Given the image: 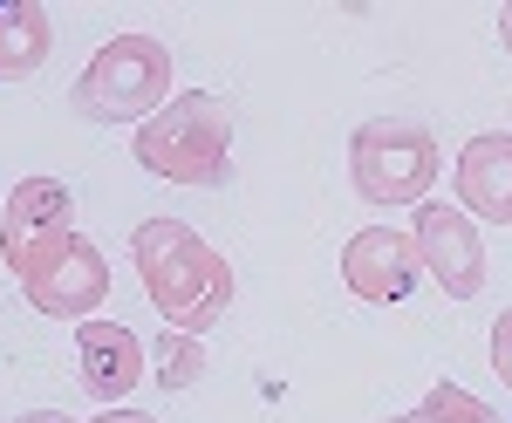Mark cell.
<instances>
[{
    "instance_id": "13",
    "label": "cell",
    "mask_w": 512,
    "mask_h": 423,
    "mask_svg": "<svg viewBox=\"0 0 512 423\" xmlns=\"http://www.w3.org/2000/svg\"><path fill=\"white\" fill-rule=\"evenodd\" d=\"M403 423H499V410H492L485 396H472V389H458V383H431L424 403Z\"/></svg>"
},
{
    "instance_id": "12",
    "label": "cell",
    "mask_w": 512,
    "mask_h": 423,
    "mask_svg": "<svg viewBox=\"0 0 512 423\" xmlns=\"http://www.w3.org/2000/svg\"><path fill=\"white\" fill-rule=\"evenodd\" d=\"M151 362H158L151 376H158V383L171 389V396L198 389V383H205V369H212V362H205V342H198V335H178V328H164V335H158Z\"/></svg>"
},
{
    "instance_id": "18",
    "label": "cell",
    "mask_w": 512,
    "mask_h": 423,
    "mask_svg": "<svg viewBox=\"0 0 512 423\" xmlns=\"http://www.w3.org/2000/svg\"><path fill=\"white\" fill-rule=\"evenodd\" d=\"M390 423H403V417H390Z\"/></svg>"
},
{
    "instance_id": "8",
    "label": "cell",
    "mask_w": 512,
    "mask_h": 423,
    "mask_svg": "<svg viewBox=\"0 0 512 423\" xmlns=\"http://www.w3.org/2000/svg\"><path fill=\"white\" fill-rule=\"evenodd\" d=\"M144 362H151V348L137 342L123 321H82L76 328V383L96 403H123L130 389L151 376Z\"/></svg>"
},
{
    "instance_id": "7",
    "label": "cell",
    "mask_w": 512,
    "mask_h": 423,
    "mask_svg": "<svg viewBox=\"0 0 512 423\" xmlns=\"http://www.w3.org/2000/svg\"><path fill=\"white\" fill-rule=\"evenodd\" d=\"M342 280H349L355 301L396 308V301H410V287L424 280V253H417V239L403 226H362V232H349V246H342Z\"/></svg>"
},
{
    "instance_id": "6",
    "label": "cell",
    "mask_w": 512,
    "mask_h": 423,
    "mask_svg": "<svg viewBox=\"0 0 512 423\" xmlns=\"http://www.w3.org/2000/svg\"><path fill=\"white\" fill-rule=\"evenodd\" d=\"M410 239L424 253V273H431L451 301H478L485 294V239H478L465 205H417Z\"/></svg>"
},
{
    "instance_id": "14",
    "label": "cell",
    "mask_w": 512,
    "mask_h": 423,
    "mask_svg": "<svg viewBox=\"0 0 512 423\" xmlns=\"http://www.w3.org/2000/svg\"><path fill=\"white\" fill-rule=\"evenodd\" d=\"M492 376H499V383L512 389V308L499 314V321H492Z\"/></svg>"
},
{
    "instance_id": "11",
    "label": "cell",
    "mask_w": 512,
    "mask_h": 423,
    "mask_svg": "<svg viewBox=\"0 0 512 423\" xmlns=\"http://www.w3.org/2000/svg\"><path fill=\"white\" fill-rule=\"evenodd\" d=\"M55 48V28H48V7L41 0H0V82L35 76Z\"/></svg>"
},
{
    "instance_id": "3",
    "label": "cell",
    "mask_w": 512,
    "mask_h": 423,
    "mask_svg": "<svg viewBox=\"0 0 512 423\" xmlns=\"http://www.w3.org/2000/svg\"><path fill=\"white\" fill-rule=\"evenodd\" d=\"M82 123H151L171 103V48L158 35H117L96 48V62L69 89Z\"/></svg>"
},
{
    "instance_id": "4",
    "label": "cell",
    "mask_w": 512,
    "mask_h": 423,
    "mask_svg": "<svg viewBox=\"0 0 512 423\" xmlns=\"http://www.w3.org/2000/svg\"><path fill=\"white\" fill-rule=\"evenodd\" d=\"M444 157L417 116H369L349 137V185L369 205H424Z\"/></svg>"
},
{
    "instance_id": "19",
    "label": "cell",
    "mask_w": 512,
    "mask_h": 423,
    "mask_svg": "<svg viewBox=\"0 0 512 423\" xmlns=\"http://www.w3.org/2000/svg\"><path fill=\"white\" fill-rule=\"evenodd\" d=\"M0 205H7V198H0Z\"/></svg>"
},
{
    "instance_id": "9",
    "label": "cell",
    "mask_w": 512,
    "mask_h": 423,
    "mask_svg": "<svg viewBox=\"0 0 512 423\" xmlns=\"http://www.w3.org/2000/svg\"><path fill=\"white\" fill-rule=\"evenodd\" d=\"M76 226V198L62 178H21L7 205H0V260L14 267L21 253H35L41 239H55V232Z\"/></svg>"
},
{
    "instance_id": "5",
    "label": "cell",
    "mask_w": 512,
    "mask_h": 423,
    "mask_svg": "<svg viewBox=\"0 0 512 423\" xmlns=\"http://www.w3.org/2000/svg\"><path fill=\"white\" fill-rule=\"evenodd\" d=\"M7 273L21 280L28 308L55 314V321H96V308L110 301V260H103V246L76 226L41 239L35 253H21Z\"/></svg>"
},
{
    "instance_id": "16",
    "label": "cell",
    "mask_w": 512,
    "mask_h": 423,
    "mask_svg": "<svg viewBox=\"0 0 512 423\" xmlns=\"http://www.w3.org/2000/svg\"><path fill=\"white\" fill-rule=\"evenodd\" d=\"M499 48H506V55H512V0H506V7H499Z\"/></svg>"
},
{
    "instance_id": "2",
    "label": "cell",
    "mask_w": 512,
    "mask_h": 423,
    "mask_svg": "<svg viewBox=\"0 0 512 423\" xmlns=\"http://www.w3.org/2000/svg\"><path fill=\"white\" fill-rule=\"evenodd\" d=\"M233 130H239V116H233L226 96L185 89V96H171L151 123L130 130V157H137L151 178H164V185L219 192V185L233 178Z\"/></svg>"
},
{
    "instance_id": "15",
    "label": "cell",
    "mask_w": 512,
    "mask_h": 423,
    "mask_svg": "<svg viewBox=\"0 0 512 423\" xmlns=\"http://www.w3.org/2000/svg\"><path fill=\"white\" fill-rule=\"evenodd\" d=\"M89 423H158V417H144V410H103V417H89Z\"/></svg>"
},
{
    "instance_id": "1",
    "label": "cell",
    "mask_w": 512,
    "mask_h": 423,
    "mask_svg": "<svg viewBox=\"0 0 512 423\" xmlns=\"http://www.w3.org/2000/svg\"><path fill=\"white\" fill-rule=\"evenodd\" d=\"M130 260H137V280H144L151 308H158L164 328H178V335L219 328L239 301L233 260H219L185 219H144V226L130 232Z\"/></svg>"
},
{
    "instance_id": "10",
    "label": "cell",
    "mask_w": 512,
    "mask_h": 423,
    "mask_svg": "<svg viewBox=\"0 0 512 423\" xmlns=\"http://www.w3.org/2000/svg\"><path fill=\"white\" fill-rule=\"evenodd\" d=\"M458 205L492 226H512V130H485L458 151Z\"/></svg>"
},
{
    "instance_id": "17",
    "label": "cell",
    "mask_w": 512,
    "mask_h": 423,
    "mask_svg": "<svg viewBox=\"0 0 512 423\" xmlns=\"http://www.w3.org/2000/svg\"><path fill=\"white\" fill-rule=\"evenodd\" d=\"M14 423H76V417H62V410H28V417H14Z\"/></svg>"
}]
</instances>
